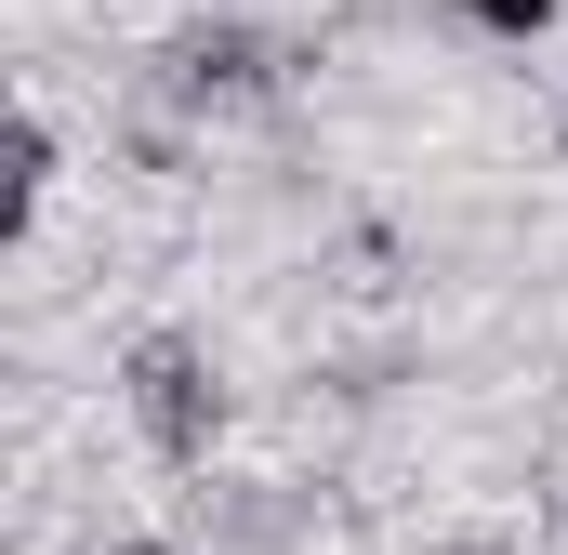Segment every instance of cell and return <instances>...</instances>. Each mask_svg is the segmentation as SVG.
Segmentation results:
<instances>
[{"label":"cell","instance_id":"5","mask_svg":"<svg viewBox=\"0 0 568 555\" xmlns=\"http://www.w3.org/2000/svg\"><path fill=\"white\" fill-rule=\"evenodd\" d=\"M436 555H529V529H449Z\"/></svg>","mask_w":568,"mask_h":555},{"label":"cell","instance_id":"3","mask_svg":"<svg viewBox=\"0 0 568 555\" xmlns=\"http://www.w3.org/2000/svg\"><path fill=\"white\" fill-rule=\"evenodd\" d=\"M436 13H449L463 40H489V53H542L568 27V0H436Z\"/></svg>","mask_w":568,"mask_h":555},{"label":"cell","instance_id":"1","mask_svg":"<svg viewBox=\"0 0 568 555\" xmlns=\"http://www.w3.org/2000/svg\"><path fill=\"white\" fill-rule=\"evenodd\" d=\"M120 423H133L145 463L212 476V450H225V423H239V397H225V357H212L185 317H145L133 344H120Z\"/></svg>","mask_w":568,"mask_h":555},{"label":"cell","instance_id":"4","mask_svg":"<svg viewBox=\"0 0 568 555\" xmlns=\"http://www.w3.org/2000/svg\"><path fill=\"white\" fill-rule=\"evenodd\" d=\"M53 185H67V145H53V120H40V107H13V239H40Z\"/></svg>","mask_w":568,"mask_h":555},{"label":"cell","instance_id":"2","mask_svg":"<svg viewBox=\"0 0 568 555\" xmlns=\"http://www.w3.org/2000/svg\"><path fill=\"white\" fill-rule=\"evenodd\" d=\"M278 93H291V40L252 27V13H185V27L145 53V107H172V120H199V133H225V120H252V107H278Z\"/></svg>","mask_w":568,"mask_h":555},{"label":"cell","instance_id":"6","mask_svg":"<svg viewBox=\"0 0 568 555\" xmlns=\"http://www.w3.org/2000/svg\"><path fill=\"white\" fill-rule=\"evenodd\" d=\"M106 555H199V529H120Z\"/></svg>","mask_w":568,"mask_h":555}]
</instances>
